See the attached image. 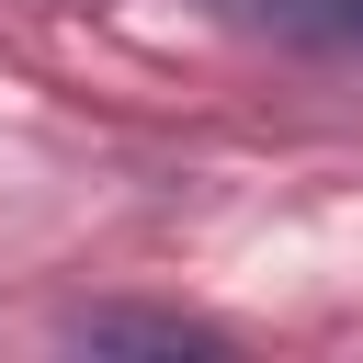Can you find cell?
I'll return each mask as SVG.
<instances>
[{"label":"cell","instance_id":"obj_1","mask_svg":"<svg viewBox=\"0 0 363 363\" xmlns=\"http://www.w3.org/2000/svg\"><path fill=\"white\" fill-rule=\"evenodd\" d=\"M57 340L68 352H227V329L182 318V306H68Z\"/></svg>","mask_w":363,"mask_h":363},{"label":"cell","instance_id":"obj_2","mask_svg":"<svg viewBox=\"0 0 363 363\" xmlns=\"http://www.w3.org/2000/svg\"><path fill=\"white\" fill-rule=\"evenodd\" d=\"M238 23H272L295 45H363V0H227Z\"/></svg>","mask_w":363,"mask_h":363}]
</instances>
